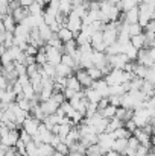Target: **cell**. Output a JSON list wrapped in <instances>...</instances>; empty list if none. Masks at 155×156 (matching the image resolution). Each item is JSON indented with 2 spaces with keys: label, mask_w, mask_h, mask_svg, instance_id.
Wrapping results in <instances>:
<instances>
[{
  "label": "cell",
  "mask_w": 155,
  "mask_h": 156,
  "mask_svg": "<svg viewBox=\"0 0 155 156\" xmlns=\"http://www.w3.org/2000/svg\"><path fill=\"white\" fill-rule=\"evenodd\" d=\"M106 59H108L109 65H111L113 68H117V70H123V68L126 67V64H128V62H131V61H129V58H128L125 53L111 55V56H108V55H106Z\"/></svg>",
  "instance_id": "1"
},
{
  "label": "cell",
  "mask_w": 155,
  "mask_h": 156,
  "mask_svg": "<svg viewBox=\"0 0 155 156\" xmlns=\"http://www.w3.org/2000/svg\"><path fill=\"white\" fill-rule=\"evenodd\" d=\"M65 27L70 29V30L75 34V37H76V35L81 32V29H82V18L78 17L75 12H70V14L67 15V24H65Z\"/></svg>",
  "instance_id": "2"
},
{
  "label": "cell",
  "mask_w": 155,
  "mask_h": 156,
  "mask_svg": "<svg viewBox=\"0 0 155 156\" xmlns=\"http://www.w3.org/2000/svg\"><path fill=\"white\" fill-rule=\"evenodd\" d=\"M122 76H123V70H117V68H113L105 77L103 80L106 82L108 87H114V85H123L122 82Z\"/></svg>",
  "instance_id": "3"
},
{
  "label": "cell",
  "mask_w": 155,
  "mask_h": 156,
  "mask_svg": "<svg viewBox=\"0 0 155 156\" xmlns=\"http://www.w3.org/2000/svg\"><path fill=\"white\" fill-rule=\"evenodd\" d=\"M40 121L38 120H35L34 117H31V115H28V118L23 121V124H21V127H23V130L26 132V133H29L31 136H34L37 132H38V127H40Z\"/></svg>",
  "instance_id": "4"
},
{
  "label": "cell",
  "mask_w": 155,
  "mask_h": 156,
  "mask_svg": "<svg viewBox=\"0 0 155 156\" xmlns=\"http://www.w3.org/2000/svg\"><path fill=\"white\" fill-rule=\"evenodd\" d=\"M18 140H20V132H18V129H11V130L0 140V143H2L5 147H15V144H17Z\"/></svg>",
  "instance_id": "5"
},
{
  "label": "cell",
  "mask_w": 155,
  "mask_h": 156,
  "mask_svg": "<svg viewBox=\"0 0 155 156\" xmlns=\"http://www.w3.org/2000/svg\"><path fill=\"white\" fill-rule=\"evenodd\" d=\"M44 50H46V56H47V62L52 65H58L61 64V59H62V53L59 52L58 49H53L50 46H44Z\"/></svg>",
  "instance_id": "6"
},
{
  "label": "cell",
  "mask_w": 155,
  "mask_h": 156,
  "mask_svg": "<svg viewBox=\"0 0 155 156\" xmlns=\"http://www.w3.org/2000/svg\"><path fill=\"white\" fill-rule=\"evenodd\" d=\"M137 64H140V65H145V67H148V68L155 67V61L152 59V56L149 55V49H142V50H138Z\"/></svg>",
  "instance_id": "7"
},
{
  "label": "cell",
  "mask_w": 155,
  "mask_h": 156,
  "mask_svg": "<svg viewBox=\"0 0 155 156\" xmlns=\"http://www.w3.org/2000/svg\"><path fill=\"white\" fill-rule=\"evenodd\" d=\"M91 47H93V50H96V52L105 53V50H106V44L103 43V32L102 30L94 32V35L91 37Z\"/></svg>",
  "instance_id": "8"
},
{
  "label": "cell",
  "mask_w": 155,
  "mask_h": 156,
  "mask_svg": "<svg viewBox=\"0 0 155 156\" xmlns=\"http://www.w3.org/2000/svg\"><path fill=\"white\" fill-rule=\"evenodd\" d=\"M114 141H116V138H114V135H113V133H106V132H103V133H101V135L98 136V144L102 147L105 152L113 149Z\"/></svg>",
  "instance_id": "9"
},
{
  "label": "cell",
  "mask_w": 155,
  "mask_h": 156,
  "mask_svg": "<svg viewBox=\"0 0 155 156\" xmlns=\"http://www.w3.org/2000/svg\"><path fill=\"white\" fill-rule=\"evenodd\" d=\"M75 76H76L78 82L81 83V87H84V88H90V87L93 85V82H94V80L88 76L87 70H84V68H79L78 71H75Z\"/></svg>",
  "instance_id": "10"
},
{
  "label": "cell",
  "mask_w": 155,
  "mask_h": 156,
  "mask_svg": "<svg viewBox=\"0 0 155 156\" xmlns=\"http://www.w3.org/2000/svg\"><path fill=\"white\" fill-rule=\"evenodd\" d=\"M132 135L138 140L140 146H145V147H152V143H151V135H149V133H146L143 129H137Z\"/></svg>",
  "instance_id": "11"
},
{
  "label": "cell",
  "mask_w": 155,
  "mask_h": 156,
  "mask_svg": "<svg viewBox=\"0 0 155 156\" xmlns=\"http://www.w3.org/2000/svg\"><path fill=\"white\" fill-rule=\"evenodd\" d=\"M138 14H140L138 6H135V8H132V9L126 11V12H123L125 23H126V24H134V23H138Z\"/></svg>",
  "instance_id": "12"
},
{
  "label": "cell",
  "mask_w": 155,
  "mask_h": 156,
  "mask_svg": "<svg viewBox=\"0 0 155 156\" xmlns=\"http://www.w3.org/2000/svg\"><path fill=\"white\" fill-rule=\"evenodd\" d=\"M40 106H41L43 112L46 114V117H47V115H52V114H55V112L59 109V105H56L52 99L44 100V102H40Z\"/></svg>",
  "instance_id": "13"
},
{
  "label": "cell",
  "mask_w": 155,
  "mask_h": 156,
  "mask_svg": "<svg viewBox=\"0 0 155 156\" xmlns=\"http://www.w3.org/2000/svg\"><path fill=\"white\" fill-rule=\"evenodd\" d=\"M132 115H134V111H132V109L117 108V112H116V118H119V120H120V121L123 123V126H125V123H126V121L132 120Z\"/></svg>",
  "instance_id": "14"
},
{
  "label": "cell",
  "mask_w": 155,
  "mask_h": 156,
  "mask_svg": "<svg viewBox=\"0 0 155 156\" xmlns=\"http://www.w3.org/2000/svg\"><path fill=\"white\" fill-rule=\"evenodd\" d=\"M84 96H85V99H87L90 103H96V105H98L101 100H102V96H101V94H99L94 88H91V87L84 90Z\"/></svg>",
  "instance_id": "15"
},
{
  "label": "cell",
  "mask_w": 155,
  "mask_h": 156,
  "mask_svg": "<svg viewBox=\"0 0 155 156\" xmlns=\"http://www.w3.org/2000/svg\"><path fill=\"white\" fill-rule=\"evenodd\" d=\"M91 88H94L101 96H102V99H106L108 97V85H106V82L103 80V79H101V80H94L93 82V85H91Z\"/></svg>",
  "instance_id": "16"
},
{
  "label": "cell",
  "mask_w": 155,
  "mask_h": 156,
  "mask_svg": "<svg viewBox=\"0 0 155 156\" xmlns=\"http://www.w3.org/2000/svg\"><path fill=\"white\" fill-rule=\"evenodd\" d=\"M2 23H3V26H5L6 32H12V34H14L17 23H15V20H14L12 14H6V15H3V17H2Z\"/></svg>",
  "instance_id": "17"
},
{
  "label": "cell",
  "mask_w": 155,
  "mask_h": 156,
  "mask_svg": "<svg viewBox=\"0 0 155 156\" xmlns=\"http://www.w3.org/2000/svg\"><path fill=\"white\" fill-rule=\"evenodd\" d=\"M56 37L62 41V43H68V41H72V40H75V34L70 30V29H67L65 26H62L59 30H58V34H56Z\"/></svg>",
  "instance_id": "18"
},
{
  "label": "cell",
  "mask_w": 155,
  "mask_h": 156,
  "mask_svg": "<svg viewBox=\"0 0 155 156\" xmlns=\"http://www.w3.org/2000/svg\"><path fill=\"white\" fill-rule=\"evenodd\" d=\"M55 68H56V76H58V77H70V76H73V74H75V71H73L70 67L64 65L62 62H61V64H58Z\"/></svg>",
  "instance_id": "19"
},
{
  "label": "cell",
  "mask_w": 155,
  "mask_h": 156,
  "mask_svg": "<svg viewBox=\"0 0 155 156\" xmlns=\"http://www.w3.org/2000/svg\"><path fill=\"white\" fill-rule=\"evenodd\" d=\"M28 15H29V11H28V8H23V6H20L18 9H15V11L12 12V17H14V20H15L17 24L23 23V20H24Z\"/></svg>",
  "instance_id": "20"
},
{
  "label": "cell",
  "mask_w": 155,
  "mask_h": 156,
  "mask_svg": "<svg viewBox=\"0 0 155 156\" xmlns=\"http://www.w3.org/2000/svg\"><path fill=\"white\" fill-rule=\"evenodd\" d=\"M38 32H40V38H41V40H43L46 44H47V41L50 40L52 37L55 35V34L52 32V29L47 26V24H41V26L38 27Z\"/></svg>",
  "instance_id": "21"
},
{
  "label": "cell",
  "mask_w": 155,
  "mask_h": 156,
  "mask_svg": "<svg viewBox=\"0 0 155 156\" xmlns=\"http://www.w3.org/2000/svg\"><path fill=\"white\" fill-rule=\"evenodd\" d=\"M126 147H128V140L122 138V140H116V141H114L111 150H114V152H117L120 156H123L125 150H126Z\"/></svg>",
  "instance_id": "22"
},
{
  "label": "cell",
  "mask_w": 155,
  "mask_h": 156,
  "mask_svg": "<svg viewBox=\"0 0 155 156\" xmlns=\"http://www.w3.org/2000/svg\"><path fill=\"white\" fill-rule=\"evenodd\" d=\"M145 41H146V37H145V34H140V35H137V37H132V38L129 40V43L132 44V47H135L137 50H142V49H145Z\"/></svg>",
  "instance_id": "23"
},
{
  "label": "cell",
  "mask_w": 155,
  "mask_h": 156,
  "mask_svg": "<svg viewBox=\"0 0 155 156\" xmlns=\"http://www.w3.org/2000/svg\"><path fill=\"white\" fill-rule=\"evenodd\" d=\"M65 88H68V90H73V91H82V87H81V83L78 82V79H76V76L73 74V76H70V77H67V80H65Z\"/></svg>",
  "instance_id": "24"
},
{
  "label": "cell",
  "mask_w": 155,
  "mask_h": 156,
  "mask_svg": "<svg viewBox=\"0 0 155 156\" xmlns=\"http://www.w3.org/2000/svg\"><path fill=\"white\" fill-rule=\"evenodd\" d=\"M43 18H44V24L52 26L53 23H56V12H53L52 9L46 8V11L43 12Z\"/></svg>",
  "instance_id": "25"
},
{
  "label": "cell",
  "mask_w": 155,
  "mask_h": 156,
  "mask_svg": "<svg viewBox=\"0 0 155 156\" xmlns=\"http://www.w3.org/2000/svg\"><path fill=\"white\" fill-rule=\"evenodd\" d=\"M119 127H123V123L119 120V118H111V120H108V126H106V133H113L116 129H119Z\"/></svg>",
  "instance_id": "26"
},
{
  "label": "cell",
  "mask_w": 155,
  "mask_h": 156,
  "mask_svg": "<svg viewBox=\"0 0 155 156\" xmlns=\"http://www.w3.org/2000/svg\"><path fill=\"white\" fill-rule=\"evenodd\" d=\"M113 135H114V138L116 140H122V138H125V140H128V138H131L132 136V133L123 126V127H119V129H116L114 132H113Z\"/></svg>",
  "instance_id": "27"
},
{
  "label": "cell",
  "mask_w": 155,
  "mask_h": 156,
  "mask_svg": "<svg viewBox=\"0 0 155 156\" xmlns=\"http://www.w3.org/2000/svg\"><path fill=\"white\" fill-rule=\"evenodd\" d=\"M103 153H105V150L99 144H93V146L87 147V150H85V156H102Z\"/></svg>",
  "instance_id": "28"
},
{
  "label": "cell",
  "mask_w": 155,
  "mask_h": 156,
  "mask_svg": "<svg viewBox=\"0 0 155 156\" xmlns=\"http://www.w3.org/2000/svg\"><path fill=\"white\" fill-rule=\"evenodd\" d=\"M116 112H117V108H116V106H111V105H108L105 109L99 111V114L102 115L103 118H106V120L114 118V117H116Z\"/></svg>",
  "instance_id": "29"
},
{
  "label": "cell",
  "mask_w": 155,
  "mask_h": 156,
  "mask_svg": "<svg viewBox=\"0 0 155 156\" xmlns=\"http://www.w3.org/2000/svg\"><path fill=\"white\" fill-rule=\"evenodd\" d=\"M55 149L52 147L50 144H40L38 146V156H53Z\"/></svg>",
  "instance_id": "30"
},
{
  "label": "cell",
  "mask_w": 155,
  "mask_h": 156,
  "mask_svg": "<svg viewBox=\"0 0 155 156\" xmlns=\"http://www.w3.org/2000/svg\"><path fill=\"white\" fill-rule=\"evenodd\" d=\"M125 55L129 58V61H137V56H138V50L135 49V47H132V44L131 43H128L126 44V47H125Z\"/></svg>",
  "instance_id": "31"
},
{
  "label": "cell",
  "mask_w": 155,
  "mask_h": 156,
  "mask_svg": "<svg viewBox=\"0 0 155 156\" xmlns=\"http://www.w3.org/2000/svg\"><path fill=\"white\" fill-rule=\"evenodd\" d=\"M87 73H88V76H90L93 80H101V79H103L102 71H101V68H98V67H90V68L87 70Z\"/></svg>",
  "instance_id": "32"
},
{
  "label": "cell",
  "mask_w": 155,
  "mask_h": 156,
  "mask_svg": "<svg viewBox=\"0 0 155 156\" xmlns=\"http://www.w3.org/2000/svg\"><path fill=\"white\" fill-rule=\"evenodd\" d=\"M128 30H129V37H137L140 34H143V27L138 24V23H134V24H128Z\"/></svg>",
  "instance_id": "33"
},
{
  "label": "cell",
  "mask_w": 155,
  "mask_h": 156,
  "mask_svg": "<svg viewBox=\"0 0 155 156\" xmlns=\"http://www.w3.org/2000/svg\"><path fill=\"white\" fill-rule=\"evenodd\" d=\"M28 11H29L31 15H43L44 6H41V5H38V3H32V5L28 8Z\"/></svg>",
  "instance_id": "34"
},
{
  "label": "cell",
  "mask_w": 155,
  "mask_h": 156,
  "mask_svg": "<svg viewBox=\"0 0 155 156\" xmlns=\"http://www.w3.org/2000/svg\"><path fill=\"white\" fill-rule=\"evenodd\" d=\"M35 62L38 64V65H44V64H47V56H46V50H44V47H41L38 53L35 55Z\"/></svg>",
  "instance_id": "35"
},
{
  "label": "cell",
  "mask_w": 155,
  "mask_h": 156,
  "mask_svg": "<svg viewBox=\"0 0 155 156\" xmlns=\"http://www.w3.org/2000/svg\"><path fill=\"white\" fill-rule=\"evenodd\" d=\"M26 156H38V146L34 141L26 144Z\"/></svg>",
  "instance_id": "36"
},
{
  "label": "cell",
  "mask_w": 155,
  "mask_h": 156,
  "mask_svg": "<svg viewBox=\"0 0 155 156\" xmlns=\"http://www.w3.org/2000/svg\"><path fill=\"white\" fill-rule=\"evenodd\" d=\"M50 99L56 105H59V106L65 102V97H64V94H62V93H58V91H53V94H52Z\"/></svg>",
  "instance_id": "37"
},
{
  "label": "cell",
  "mask_w": 155,
  "mask_h": 156,
  "mask_svg": "<svg viewBox=\"0 0 155 156\" xmlns=\"http://www.w3.org/2000/svg\"><path fill=\"white\" fill-rule=\"evenodd\" d=\"M145 80H148V82H151V83H154L155 85V67L148 68L146 76H145Z\"/></svg>",
  "instance_id": "38"
},
{
  "label": "cell",
  "mask_w": 155,
  "mask_h": 156,
  "mask_svg": "<svg viewBox=\"0 0 155 156\" xmlns=\"http://www.w3.org/2000/svg\"><path fill=\"white\" fill-rule=\"evenodd\" d=\"M6 14H9V3L8 0H0V15L3 17Z\"/></svg>",
  "instance_id": "39"
},
{
  "label": "cell",
  "mask_w": 155,
  "mask_h": 156,
  "mask_svg": "<svg viewBox=\"0 0 155 156\" xmlns=\"http://www.w3.org/2000/svg\"><path fill=\"white\" fill-rule=\"evenodd\" d=\"M47 8L58 14V12H59V0H50V2L47 3Z\"/></svg>",
  "instance_id": "40"
},
{
  "label": "cell",
  "mask_w": 155,
  "mask_h": 156,
  "mask_svg": "<svg viewBox=\"0 0 155 156\" xmlns=\"http://www.w3.org/2000/svg\"><path fill=\"white\" fill-rule=\"evenodd\" d=\"M20 140H21L24 144H29V143L32 141V136H31L29 133H26L24 130H21V132H20Z\"/></svg>",
  "instance_id": "41"
},
{
  "label": "cell",
  "mask_w": 155,
  "mask_h": 156,
  "mask_svg": "<svg viewBox=\"0 0 155 156\" xmlns=\"http://www.w3.org/2000/svg\"><path fill=\"white\" fill-rule=\"evenodd\" d=\"M78 93H79V91H78ZM62 94H64L65 100H70V99H73V97H75L76 91H73V90H68V88H65V90L62 91Z\"/></svg>",
  "instance_id": "42"
},
{
  "label": "cell",
  "mask_w": 155,
  "mask_h": 156,
  "mask_svg": "<svg viewBox=\"0 0 155 156\" xmlns=\"http://www.w3.org/2000/svg\"><path fill=\"white\" fill-rule=\"evenodd\" d=\"M23 53H24V55H29V56H35V55L38 53V49L29 44V46L26 47V50H24V52H23Z\"/></svg>",
  "instance_id": "43"
},
{
  "label": "cell",
  "mask_w": 155,
  "mask_h": 156,
  "mask_svg": "<svg viewBox=\"0 0 155 156\" xmlns=\"http://www.w3.org/2000/svg\"><path fill=\"white\" fill-rule=\"evenodd\" d=\"M125 124H126V126H125V127H126V129H128V130H129V132H131V133H134V132H135V130H137V129H138V127H137V126H135V123H134V121H132V120H129V121H126V123H125Z\"/></svg>",
  "instance_id": "44"
},
{
  "label": "cell",
  "mask_w": 155,
  "mask_h": 156,
  "mask_svg": "<svg viewBox=\"0 0 155 156\" xmlns=\"http://www.w3.org/2000/svg\"><path fill=\"white\" fill-rule=\"evenodd\" d=\"M143 32H151V34H155V18L154 20H151V21L148 23V26L143 29Z\"/></svg>",
  "instance_id": "45"
},
{
  "label": "cell",
  "mask_w": 155,
  "mask_h": 156,
  "mask_svg": "<svg viewBox=\"0 0 155 156\" xmlns=\"http://www.w3.org/2000/svg\"><path fill=\"white\" fill-rule=\"evenodd\" d=\"M102 156H120V155H119L117 152H114V150H106Z\"/></svg>",
  "instance_id": "46"
},
{
  "label": "cell",
  "mask_w": 155,
  "mask_h": 156,
  "mask_svg": "<svg viewBox=\"0 0 155 156\" xmlns=\"http://www.w3.org/2000/svg\"><path fill=\"white\" fill-rule=\"evenodd\" d=\"M149 55L152 56V59L155 61V46H154V47H151V49H149Z\"/></svg>",
  "instance_id": "47"
},
{
  "label": "cell",
  "mask_w": 155,
  "mask_h": 156,
  "mask_svg": "<svg viewBox=\"0 0 155 156\" xmlns=\"http://www.w3.org/2000/svg\"><path fill=\"white\" fill-rule=\"evenodd\" d=\"M148 102H149V105H151L152 108H155V96H152V97H151V99H149Z\"/></svg>",
  "instance_id": "48"
},
{
  "label": "cell",
  "mask_w": 155,
  "mask_h": 156,
  "mask_svg": "<svg viewBox=\"0 0 155 156\" xmlns=\"http://www.w3.org/2000/svg\"><path fill=\"white\" fill-rule=\"evenodd\" d=\"M53 156H67V155H62V153H59V152H55Z\"/></svg>",
  "instance_id": "49"
},
{
  "label": "cell",
  "mask_w": 155,
  "mask_h": 156,
  "mask_svg": "<svg viewBox=\"0 0 155 156\" xmlns=\"http://www.w3.org/2000/svg\"><path fill=\"white\" fill-rule=\"evenodd\" d=\"M148 156H155V153H154V152H151V150H149V155H148Z\"/></svg>",
  "instance_id": "50"
},
{
  "label": "cell",
  "mask_w": 155,
  "mask_h": 156,
  "mask_svg": "<svg viewBox=\"0 0 155 156\" xmlns=\"http://www.w3.org/2000/svg\"><path fill=\"white\" fill-rule=\"evenodd\" d=\"M44 2H46V3H49V2H50V0H44Z\"/></svg>",
  "instance_id": "51"
},
{
  "label": "cell",
  "mask_w": 155,
  "mask_h": 156,
  "mask_svg": "<svg viewBox=\"0 0 155 156\" xmlns=\"http://www.w3.org/2000/svg\"><path fill=\"white\" fill-rule=\"evenodd\" d=\"M0 21H2V15H0Z\"/></svg>",
  "instance_id": "52"
}]
</instances>
